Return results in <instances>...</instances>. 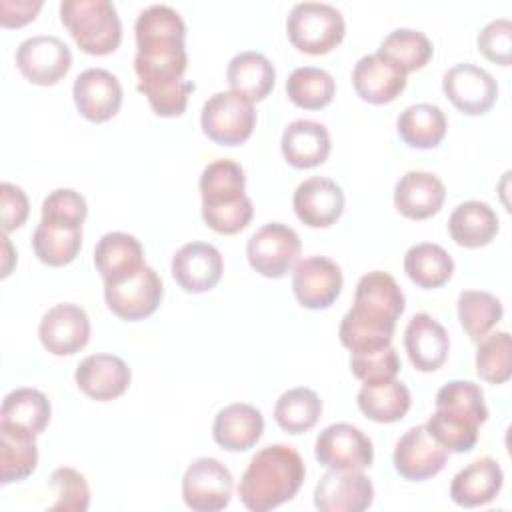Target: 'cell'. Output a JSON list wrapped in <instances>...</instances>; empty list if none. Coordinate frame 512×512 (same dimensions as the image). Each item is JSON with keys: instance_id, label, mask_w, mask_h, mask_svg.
I'll use <instances>...</instances> for the list:
<instances>
[{"instance_id": "6da1fadb", "label": "cell", "mask_w": 512, "mask_h": 512, "mask_svg": "<svg viewBox=\"0 0 512 512\" xmlns=\"http://www.w3.org/2000/svg\"><path fill=\"white\" fill-rule=\"evenodd\" d=\"M406 298L398 282L382 270L364 274L354 290L352 308L340 322V342L350 352H368L392 344Z\"/></svg>"}, {"instance_id": "7a4b0ae2", "label": "cell", "mask_w": 512, "mask_h": 512, "mask_svg": "<svg viewBox=\"0 0 512 512\" xmlns=\"http://www.w3.org/2000/svg\"><path fill=\"white\" fill-rule=\"evenodd\" d=\"M306 476V466L298 450L288 444L260 448L246 466L238 496L252 512H268L292 500Z\"/></svg>"}, {"instance_id": "3957f363", "label": "cell", "mask_w": 512, "mask_h": 512, "mask_svg": "<svg viewBox=\"0 0 512 512\" xmlns=\"http://www.w3.org/2000/svg\"><path fill=\"white\" fill-rule=\"evenodd\" d=\"M202 218L208 228L218 234H238L252 216L254 206L246 196L244 168L230 158H216L200 174Z\"/></svg>"}, {"instance_id": "277c9868", "label": "cell", "mask_w": 512, "mask_h": 512, "mask_svg": "<svg viewBox=\"0 0 512 512\" xmlns=\"http://www.w3.org/2000/svg\"><path fill=\"white\" fill-rule=\"evenodd\" d=\"M60 20L78 48L90 56L112 54L122 42V22L108 0H64Z\"/></svg>"}, {"instance_id": "5b68a950", "label": "cell", "mask_w": 512, "mask_h": 512, "mask_svg": "<svg viewBox=\"0 0 512 512\" xmlns=\"http://www.w3.org/2000/svg\"><path fill=\"white\" fill-rule=\"evenodd\" d=\"M292 46L304 54L320 56L334 50L346 34V22L338 8L326 2H298L286 18Z\"/></svg>"}, {"instance_id": "8992f818", "label": "cell", "mask_w": 512, "mask_h": 512, "mask_svg": "<svg viewBox=\"0 0 512 512\" xmlns=\"http://www.w3.org/2000/svg\"><path fill=\"white\" fill-rule=\"evenodd\" d=\"M202 132L220 146L244 144L256 126L254 104L234 92L212 94L200 114Z\"/></svg>"}, {"instance_id": "52a82bcc", "label": "cell", "mask_w": 512, "mask_h": 512, "mask_svg": "<svg viewBox=\"0 0 512 512\" xmlns=\"http://www.w3.org/2000/svg\"><path fill=\"white\" fill-rule=\"evenodd\" d=\"M300 250V236L282 222L264 224L246 244L250 266L266 278H282L296 264Z\"/></svg>"}, {"instance_id": "ba28073f", "label": "cell", "mask_w": 512, "mask_h": 512, "mask_svg": "<svg viewBox=\"0 0 512 512\" xmlns=\"http://www.w3.org/2000/svg\"><path fill=\"white\" fill-rule=\"evenodd\" d=\"M234 478L216 458H196L182 476V498L190 510L218 512L232 500Z\"/></svg>"}, {"instance_id": "9c48e42d", "label": "cell", "mask_w": 512, "mask_h": 512, "mask_svg": "<svg viewBox=\"0 0 512 512\" xmlns=\"http://www.w3.org/2000/svg\"><path fill=\"white\" fill-rule=\"evenodd\" d=\"M164 284L152 266H142V270L126 280L104 284V300L112 314L122 320L136 322L154 314L162 302Z\"/></svg>"}, {"instance_id": "30bf717a", "label": "cell", "mask_w": 512, "mask_h": 512, "mask_svg": "<svg viewBox=\"0 0 512 512\" xmlns=\"http://www.w3.org/2000/svg\"><path fill=\"white\" fill-rule=\"evenodd\" d=\"M316 460L328 470H366L372 466V440L348 422L326 426L314 444Z\"/></svg>"}, {"instance_id": "8fae6325", "label": "cell", "mask_w": 512, "mask_h": 512, "mask_svg": "<svg viewBox=\"0 0 512 512\" xmlns=\"http://www.w3.org/2000/svg\"><path fill=\"white\" fill-rule=\"evenodd\" d=\"M16 66L20 74L36 86L58 84L72 66L70 48L56 36H32L16 48Z\"/></svg>"}, {"instance_id": "7c38bea8", "label": "cell", "mask_w": 512, "mask_h": 512, "mask_svg": "<svg viewBox=\"0 0 512 512\" xmlns=\"http://www.w3.org/2000/svg\"><path fill=\"white\" fill-rule=\"evenodd\" d=\"M342 270L326 256H306L294 264L292 292L308 310H322L336 302L342 292Z\"/></svg>"}, {"instance_id": "4fadbf2b", "label": "cell", "mask_w": 512, "mask_h": 512, "mask_svg": "<svg viewBox=\"0 0 512 512\" xmlns=\"http://www.w3.org/2000/svg\"><path fill=\"white\" fill-rule=\"evenodd\" d=\"M442 90L452 106L468 116L486 114L498 98L494 76L470 62L452 66L442 78Z\"/></svg>"}, {"instance_id": "5bb4252c", "label": "cell", "mask_w": 512, "mask_h": 512, "mask_svg": "<svg viewBox=\"0 0 512 512\" xmlns=\"http://www.w3.org/2000/svg\"><path fill=\"white\" fill-rule=\"evenodd\" d=\"M392 460L402 478L422 482L444 470L448 450L428 432L426 426H414L396 442Z\"/></svg>"}, {"instance_id": "9a60e30c", "label": "cell", "mask_w": 512, "mask_h": 512, "mask_svg": "<svg viewBox=\"0 0 512 512\" xmlns=\"http://www.w3.org/2000/svg\"><path fill=\"white\" fill-rule=\"evenodd\" d=\"M374 502L372 480L362 470H328L314 486L320 512H362Z\"/></svg>"}, {"instance_id": "2e32d148", "label": "cell", "mask_w": 512, "mask_h": 512, "mask_svg": "<svg viewBox=\"0 0 512 512\" xmlns=\"http://www.w3.org/2000/svg\"><path fill=\"white\" fill-rule=\"evenodd\" d=\"M38 338L50 354L72 356L90 340V318L78 304H56L42 316Z\"/></svg>"}, {"instance_id": "e0dca14e", "label": "cell", "mask_w": 512, "mask_h": 512, "mask_svg": "<svg viewBox=\"0 0 512 512\" xmlns=\"http://www.w3.org/2000/svg\"><path fill=\"white\" fill-rule=\"evenodd\" d=\"M72 96L80 116L90 122H106L114 118L122 106V86L118 78L104 68L80 72L74 80Z\"/></svg>"}, {"instance_id": "ac0fdd59", "label": "cell", "mask_w": 512, "mask_h": 512, "mask_svg": "<svg viewBox=\"0 0 512 512\" xmlns=\"http://www.w3.org/2000/svg\"><path fill=\"white\" fill-rule=\"evenodd\" d=\"M176 284L190 294L212 290L224 272L222 254L206 242H188L176 250L170 264Z\"/></svg>"}, {"instance_id": "d6986e66", "label": "cell", "mask_w": 512, "mask_h": 512, "mask_svg": "<svg viewBox=\"0 0 512 512\" xmlns=\"http://www.w3.org/2000/svg\"><path fill=\"white\" fill-rule=\"evenodd\" d=\"M344 192L342 188L322 176H312L298 184L292 196L294 214L298 220L310 228H328L344 212Z\"/></svg>"}, {"instance_id": "ffe728a7", "label": "cell", "mask_w": 512, "mask_h": 512, "mask_svg": "<svg viewBox=\"0 0 512 512\" xmlns=\"http://www.w3.org/2000/svg\"><path fill=\"white\" fill-rule=\"evenodd\" d=\"M74 380L80 392L88 398L96 402H110L128 390L132 372L120 356L90 354L78 364Z\"/></svg>"}, {"instance_id": "44dd1931", "label": "cell", "mask_w": 512, "mask_h": 512, "mask_svg": "<svg viewBox=\"0 0 512 512\" xmlns=\"http://www.w3.org/2000/svg\"><path fill=\"white\" fill-rule=\"evenodd\" d=\"M352 84L364 102L380 106L396 100L404 92L406 74L394 62L374 52L354 64Z\"/></svg>"}, {"instance_id": "7402d4cb", "label": "cell", "mask_w": 512, "mask_h": 512, "mask_svg": "<svg viewBox=\"0 0 512 512\" xmlns=\"http://www.w3.org/2000/svg\"><path fill=\"white\" fill-rule=\"evenodd\" d=\"M404 348L412 366L420 372L438 370L450 350V338L446 328L430 314H414L404 330Z\"/></svg>"}, {"instance_id": "603a6c76", "label": "cell", "mask_w": 512, "mask_h": 512, "mask_svg": "<svg viewBox=\"0 0 512 512\" xmlns=\"http://www.w3.org/2000/svg\"><path fill=\"white\" fill-rule=\"evenodd\" d=\"M52 416L50 400L36 388H16L2 400L0 430L22 434L28 438L40 436Z\"/></svg>"}, {"instance_id": "cb8c5ba5", "label": "cell", "mask_w": 512, "mask_h": 512, "mask_svg": "<svg viewBox=\"0 0 512 512\" xmlns=\"http://www.w3.org/2000/svg\"><path fill=\"white\" fill-rule=\"evenodd\" d=\"M446 198L442 180L432 172L410 170L396 182L394 206L410 220H426L440 212Z\"/></svg>"}, {"instance_id": "d4e9b609", "label": "cell", "mask_w": 512, "mask_h": 512, "mask_svg": "<svg viewBox=\"0 0 512 512\" xmlns=\"http://www.w3.org/2000/svg\"><path fill=\"white\" fill-rule=\"evenodd\" d=\"M94 264L104 284H114L138 274L146 266L144 248L132 234L108 232L94 248Z\"/></svg>"}, {"instance_id": "484cf974", "label": "cell", "mask_w": 512, "mask_h": 512, "mask_svg": "<svg viewBox=\"0 0 512 512\" xmlns=\"http://www.w3.org/2000/svg\"><path fill=\"white\" fill-rule=\"evenodd\" d=\"M280 148H282L284 160L290 166L298 170H306L326 162L332 142L324 124L316 120L300 118L290 122L284 128Z\"/></svg>"}, {"instance_id": "4316f807", "label": "cell", "mask_w": 512, "mask_h": 512, "mask_svg": "<svg viewBox=\"0 0 512 512\" xmlns=\"http://www.w3.org/2000/svg\"><path fill=\"white\" fill-rule=\"evenodd\" d=\"M504 484V472L500 464L490 458H478L462 468L450 484V498L462 508H476L490 504Z\"/></svg>"}, {"instance_id": "83f0119b", "label": "cell", "mask_w": 512, "mask_h": 512, "mask_svg": "<svg viewBox=\"0 0 512 512\" xmlns=\"http://www.w3.org/2000/svg\"><path fill=\"white\" fill-rule=\"evenodd\" d=\"M264 432L262 412L244 402L222 408L212 424V438L228 452H244L256 446Z\"/></svg>"}, {"instance_id": "f1b7e54d", "label": "cell", "mask_w": 512, "mask_h": 512, "mask_svg": "<svg viewBox=\"0 0 512 512\" xmlns=\"http://www.w3.org/2000/svg\"><path fill=\"white\" fill-rule=\"evenodd\" d=\"M230 92L254 102L264 100L276 82L274 64L256 50L238 52L226 68Z\"/></svg>"}, {"instance_id": "f546056e", "label": "cell", "mask_w": 512, "mask_h": 512, "mask_svg": "<svg viewBox=\"0 0 512 512\" xmlns=\"http://www.w3.org/2000/svg\"><path fill=\"white\" fill-rule=\"evenodd\" d=\"M500 230V222L490 204L466 200L458 204L448 218L450 238L464 248H482L490 244Z\"/></svg>"}, {"instance_id": "4dcf8cb0", "label": "cell", "mask_w": 512, "mask_h": 512, "mask_svg": "<svg viewBox=\"0 0 512 512\" xmlns=\"http://www.w3.org/2000/svg\"><path fill=\"white\" fill-rule=\"evenodd\" d=\"M360 412L378 424H392L406 416L412 398L404 382L392 378L378 384H362L356 396Z\"/></svg>"}, {"instance_id": "1f68e13d", "label": "cell", "mask_w": 512, "mask_h": 512, "mask_svg": "<svg viewBox=\"0 0 512 512\" xmlns=\"http://www.w3.org/2000/svg\"><path fill=\"white\" fill-rule=\"evenodd\" d=\"M446 116L436 104L420 102L404 108L396 120L398 136L410 148H436L446 136Z\"/></svg>"}, {"instance_id": "d6a6232c", "label": "cell", "mask_w": 512, "mask_h": 512, "mask_svg": "<svg viewBox=\"0 0 512 512\" xmlns=\"http://www.w3.org/2000/svg\"><path fill=\"white\" fill-rule=\"evenodd\" d=\"M404 270L416 286L432 290L444 286L452 278L454 260L440 244L420 242L408 248Z\"/></svg>"}, {"instance_id": "836d02e7", "label": "cell", "mask_w": 512, "mask_h": 512, "mask_svg": "<svg viewBox=\"0 0 512 512\" xmlns=\"http://www.w3.org/2000/svg\"><path fill=\"white\" fill-rule=\"evenodd\" d=\"M320 416H322L320 396L314 390L304 386L282 392L274 406V420L288 434H302L312 430Z\"/></svg>"}, {"instance_id": "e575fe53", "label": "cell", "mask_w": 512, "mask_h": 512, "mask_svg": "<svg viewBox=\"0 0 512 512\" xmlns=\"http://www.w3.org/2000/svg\"><path fill=\"white\" fill-rule=\"evenodd\" d=\"M336 94L334 78L316 66L294 68L286 80L288 100L304 110H320L332 102Z\"/></svg>"}, {"instance_id": "d590c367", "label": "cell", "mask_w": 512, "mask_h": 512, "mask_svg": "<svg viewBox=\"0 0 512 512\" xmlns=\"http://www.w3.org/2000/svg\"><path fill=\"white\" fill-rule=\"evenodd\" d=\"M456 308L460 326L474 342L484 338L504 314L502 302L486 290H462L458 294Z\"/></svg>"}, {"instance_id": "8d00e7d4", "label": "cell", "mask_w": 512, "mask_h": 512, "mask_svg": "<svg viewBox=\"0 0 512 512\" xmlns=\"http://www.w3.org/2000/svg\"><path fill=\"white\" fill-rule=\"evenodd\" d=\"M432 52L434 48L428 36L412 28H398L390 32L378 48V54L394 62L404 74L424 68L430 62Z\"/></svg>"}, {"instance_id": "74e56055", "label": "cell", "mask_w": 512, "mask_h": 512, "mask_svg": "<svg viewBox=\"0 0 512 512\" xmlns=\"http://www.w3.org/2000/svg\"><path fill=\"white\" fill-rule=\"evenodd\" d=\"M436 410L482 426L488 420V408L484 402V392L478 384L470 380H452L444 384L436 394Z\"/></svg>"}, {"instance_id": "f35d334b", "label": "cell", "mask_w": 512, "mask_h": 512, "mask_svg": "<svg viewBox=\"0 0 512 512\" xmlns=\"http://www.w3.org/2000/svg\"><path fill=\"white\" fill-rule=\"evenodd\" d=\"M82 246V228L68 230L40 222L32 236V248L36 258L52 268L66 266L76 260Z\"/></svg>"}, {"instance_id": "ab89813d", "label": "cell", "mask_w": 512, "mask_h": 512, "mask_svg": "<svg viewBox=\"0 0 512 512\" xmlns=\"http://www.w3.org/2000/svg\"><path fill=\"white\" fill-rule=\"evenodd\" d=\"M36 438L0 430V482L26 480L38 466Z\"/></svg>"}, {"instance_id": "60d3db41", "label": "cell", "mask_w": 512, "mask_h": 512, "mask_svg": "<svg viewBox=\"0 0 512 512\" xmlns=\"http://www.w3.org/2000/svg\"><path fill=\"white\" fill-rule=\"evenodd\" d=\"M476 374L488 384H504L512 376V342L506 330L488 332L478 340Z\"/></svg>"}, {"instance_id": "b9f144b4", "label": "cell", "mask_w": 512, "mask_h": 512, "mask_svg": "<svg viewBox=\"0 0 512 512\" xmlns=\"http://www.w3.org/2000/svg\"><path fill=\"white\" fill-rule=\"evenodd\" d=\"M88 216L84 196L72 188H56L42 202V220L48 226L80 230Z\"/></svg>"}, {"instance_id": "7bdbcfd3", "label": "cell", "mask_w": 512, "mask_h": 512, "mask_svg": "<svg viewBox=\"0 0 512 512\" xmlns=\"http://www.w3.org/2000/svg\"><path fill=\"white\" fill-rule=\"evenodd\" d=\"M424 426L448 452H470L478 442L480 426L446 414L442 410H434Z\"/></svg>"}, {"instance_id": "ee69618b", "label": "cell", "mask_w": 512, "mask_h": 512, "mask_svg": "<svg viewBox=\"0 0 512 512\" xmlns=\"http://www.w3.org/2000/svg\"><path fill=\"white\" fill-rule=\"evenodd\" d=\"M48 486L52 488L56 500L50 510L60 512H84L90 506V488L86 478L68 466L56 468L50 474Z\"/></svg>"}, {"instance_id": "f6af8a7d", "label": "cell", "mask_w": 512, "mask_h": 512, "mask_svg": "<svg viewBox=\"0 0 512 512\" xmlns=\"http://www.w3.org/2000/svg\"><path fill=\"white\" fill-rule=\"evenodd\" d=\"M350 370L360 382L378 384L396 378L400 372V358L392 344L368 352H352Z\"/></svg>"}, {"instance_id": "bcb514c9", "label": "cell", "mask_w": 512, "mask_h": 512, "mask_svg": "<svg viewBox=\"0 0 512 512\" xmlns=\"http://www.w3.org/2000/svg\"><path fill=\"white\" fill-rule=\"evenodd\" d=\"M480 54L500 66H510L512 62V24L508 18H498L488 22L478 34Z\"/></svg>"}, {"instance_id": "7dc6e473", "label": "cell", "mask_w": 512, "mask_h": 512, "mask_svg": "<svg viewBox=\"0 0 512 512\" xmlns=\"http://www.w3.org/2000/svg\"><path fill=\"white\" fill-rule=\"evenodd\" d=\"M0 202H2V232L8 234L20 228L30 212V202L26 192L10 182L0 184Z\"/></svg>"}, {"instance_id": "c3c4849f", "label": "cell", "mask_w": 512, "mask_h": 512, "mask_svg": "<svg viewBox=\"0 0 512 512\" xmlns=\"http://www.w3.org/2000/svg\"><path fill=\"white\" fill-rule=\"evenodd\" d=\"M40 0H2L0 2V24L2 28H20L36 18L40 12Z\"/></svg>"}]
</instances>
